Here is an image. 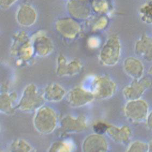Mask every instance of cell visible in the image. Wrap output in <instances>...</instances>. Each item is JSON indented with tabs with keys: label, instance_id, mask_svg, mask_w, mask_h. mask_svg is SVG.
Here are the masks:
<instances>
[{
	"label": "cell",
	"instance_id": "cell-26",
	"mask_svg": "<svg viewBox=\"0 0 152 152\" xmlns=\"http://www.w3.org/2000/svg\"><path fill=\"white\" fill-rule=\"evenodd\" d=\"M107 21L108 20L106 17H102L95 24L94 29L95 30H99L104 28L107 25Z\"/></svg>",
	"mask_w": 152,
	"mask_h": 152
},
{
	"label": "cell",
	"instance_id": "cell-3",
	"mask_svg": "<svg viewBox=\"0 0 152 152\" xmlns=\"http://www.w3.org/2000/svg\"><path fill=\"white\" fill-rule=\"evenodd\" d=\"M121 44L118 38L113 36L108 38L99 53V60L107 66L116 65L120 59Z\"/></svg>",
	"mask_w": 152,
	"mask_h": 152
},
{
	"label": "cell",
	"instance_id": "cell-21",
	"mask_svg": "<svg viewBox=\"0 0 152 152\" xmlns=\"http://www.w3.org/2000/svg\"><path fill=\"white\" fill-rule=\"evenodd\" d=\"M81 3H76L75 1L72 2L69 4V11L71 14L79 18H86L89 15V11L86 6L80 4Z\"/></svg>",
	"mask_w": 152,
	"mask_h": 152
},
{
	"label": "cell",
	"instance_id": "cell-18",
	"mask_svg": "<svg viewBox=\"0 0 152 152\" xmlns=\"http://www.w3.org/2000/svg\"><path fill=\"white\" fill-rule=\"evenodd\" d=\"M42 94L45 101L51 102L60 101L67 95L65 89L56 83H52L48 85Z\"/></svg>",
	"mask_w": 152,
	"mask_h": 152
},
{
	"label": "cell",
	"instance_id": "cell-30",
	"mask_svg": "<svg viewBox=\"0 0 152 152\" xmlns=\"http://www.w3.org/2000/svg\"><path fill=\"white\" fill-rule=\"evenodd\" d=\"M146 120L147 126L150 130L152 131V111L148 113Z\"/></svg>",
	"mask_w": 152,
	"mask_h": 152
},
{
	"label": "cell",
	"instance_id": "cell-5",
	"mask_svg": "<svg viewBox=\"0 0 152 152\" xmlns=\"http://www.w3.org/2000/svg\"><path fill=\"white\" fill-rule=\"evenodd\" d=\"M93 90L95 97L100 99H109L115 93V83L107 76L95 77L93 83Z\"/></svg>",
	"mask_w": 152,
	"mask_h": 152
},
{
	"label": "cell",
	"instance_id": "cell-8",
	"mask_svg": "<svg viewBox=\"0 0 152 152\" xmlns=\"http://www.w3.org/2000/svg\"><path fill=\"white\" fill-rule=\"evenodd\" d=\"M87 126L86 117L83 115L65 116L60 122V129L65 133H75L84 131Z\"/></svg>",
	"mask_w": 152,
	"mask_h": 152
},
{
	"label": "cell",
	"instance_id": "cell-16",
	"mask_svg": "<svg viewBox=\"0 0 152 152\" xmlns=\"http://www.w3.org/2000/svg\"><path fill=\"white\" fill-rule=\"evenodd\" d=\"M123 68L126 73L134 80L141 79L143 75V64L139 60L134 57H129L125 60Z\"/></svg>",
	"mask_w": 152,
	"mask_h": 152
},
{
	"label": "cell",
	"instance_id": "cell-27",
	"mask_svg": "<svg viewBox=\"0 0 152 152\" xmlns=\"http://www.w3.org/2000/svg\"><path fill=\"white\" fill-rule=\"evenodd\" d=\"M108 127L107 125L100 123L96 124L94 126V130L96 133L102 134V133L107 132Z\"/></svg>",
	"mask_w": 152,
	"mask_h": 152
},
{
	"label": "cell",
	"instance_id": "cell-12",
	"mask_svg": "<svg viewBox=\"0 0 152 152\" xmlns=\"http://www.w3.org/2000/svg\"><path fill=\"white\" fill-rule=\"evenodd\" d=\"M32 42L34 53L38 56H48L53 50V45L51 39L43 34H38L34 36Z\"/></svg>",
	"mask_w": 152,
	"mask_h": 152
},
{
	"label": "cell",
	"instance_id": "cell-23",
	"mask_svg": "<svg viewBox=\"0 0 152 152\" xmlns=\"http://www.w3.org/2000/svg\"><path fill=\"white\" fill-rule=\"evenodd\" d=\"M141 20L147 24H152V0L144 4L140 9Z\"/></svg>",
	"mask_w": 152,
	"mask_h": 152
},
{
	"label": "cell",
	"instance_id": "cell-1",
	"mask_svg": "<svg viewBox=\"0 0 152 152\" xmlns=\"http://www.w3.org/2000/svg\"><path fill=\"white\" fill-rule=\"evenodd\" d=\"M35 112L33 122L37 132L42 134H49L54 132L58 123V117L55 110L44 105Z\"/></svg>",
	"mask_w": 152,
	"mask_h": 152
},
{
	"label": "cell",
	"instance_id": "cell-4",
	"mask_svg": "<svg viewBox=\"0 0 152 152\" xmlns=\"http://www.w3.org/2000/svg\"><path fill=\"white\" fill-rule=\"evenodd\" d=\"M127 118L133 122H141L146 119L148 115V106L141 99L129 101L124 109Z\"/></svg>",
	"mask_w": 152,
	"mask_h": 152
},
{
	"label": "cell",
	"instance_id": "cell-15",
	"mask_svg": "<svg viewBox=\"0 0 152 152\" xmlns=\"http://www.w3.org/2000/svg\"><path fill=\"white\" fill-rule=\"evenodd\" d=\"M17 22L23 26H32L37 19V13L34 9L28 4L20 7L16 16Z\"/></svg>",
	"mask_w": 152,
	"mask_h": 152
},
{
	"label": "cell",
	"instance_id": "cell-29",
	"mask_svg": "<svg viewBox=\"0 0 152 152\" xmlns=\"http://www.w3.org/2000/svg\"><path fill=\"white\" fill-rule=\"evenodd\" d=\"M17 0H1V4L2 7L7 8L11 6Z\"/></svg>",
	"mask_w": 152,
	"mask_h": 152
},
{
	"label": "cell",
	"instance_id": "cell-7",
	"mask_svg": "<svg viewBox=\"0 0 152 152\" xmlns=\"http://www.w3.org/2000/svg\"><path fill=\"white\" fill-rule=\"evenodd\" d=\"M11 52L21 59L26 60L29 59L34 53L32 42L23 33L18 34L15 38L11 48Z\"/></svg>",
	"mask_w": 152,
	"mask_h": 152
},
{
	"label": "cell",
	"instance_id": "cell-25",
	"mask_svg": "<svg viewBox=\"0 0 152 152\" xmlns=\"http://www.w3.org/2000/svg\"><path fill=\"white\" fill-rule=\"evenodd\" d=\"M93 6L95 10L99 12H104L108 9L107 2L105 0L96 1L94 3Z\"/></svg>",
	"mask_w": 152,
	"mask_h": 152
},
{
	"label": "cell",
	"instance_id": "cell-32",
	"mask_svg": "<svg viewBox=\"0 0 152 152\" xmlns=\"http://www.w3.org/2000/svg\"><path fill=\"white\" fill-rule=\"evenodd\" d=\"M149 73L151 74H152V67L151 68H150V69H149Z\"/></svg>",
	"mask_w": 152,
	"mask_h": 152
},
{
	"label": "cell",
	"instance_id": "cell-24",
	"mask_svg": "<svg viewBox=\"0 0 152 152\" xmlns=\"http://www.w3.org/2000/svg\"><path fill=\"white\" fill-rule=\"evenodd\" d=\"M148 144L140 141H135L130 145L127 151L128 152H148Z\"/></svg>",
	"mask_w": 152,
	"mask_h": 152
},
{
	"label": "cell",
	"instance_id": "cell-19",
	"mask_svg": "<svg viewBox=\"0 0 152 152\" xmlns=\"http://www.w3.org/2000/svg\"><path fill=\"white\" fill-rule=\"evenodd\" d=\"M17 95L15 93H3L1 96V111L2 113L8 114L14 112V104L16 100Z\"/></svg>",
	"mask_w": 152,
	"mask_h": 152
},
{
	"label": "cell",
	"instance_id": "cell-20",
	"mask_svg": "<svg viewBox=\"0 0 152 152\" xmlns=\"http://www.w3.org/2000/svg\"><path fill=\"white\" fill-rule=\"evenodd\" d=\"M75 145L73 141L71 140H64L61 141H56L52 144L49 152H72L74 150Z\"/></svg>",
	"mask_w": 152,
	"mask_h": 152
},
{
	"label": "cell",
	"instance_id": "cell-9",
	"mask_svg": "<svg viewBox=\"0 0 152 152\" xmlns=\"http://www.w3.org/2000/svg\"><path fill=\"white\" fill-rule=\"evenodd\" d=\"M151 84V82L147 78L134 80V81L124 89V97L128 101L138 99L150 87Z\"/></svg>",
	"mask_w": 152,
	"mask_h": 152
},
{
	"label": "cell",
	"instance_id": "cell-11",
	"mask_svg": "<svg viewBox=\"0 0 152 152\" xmlns=\"http://www.w3.org/2000/svg\"><path fill=\"white\" fill-rule=\"evenodd\" d=\"M81 68V64L78 60L68 61L62 55H60L57 60L56 73L59 76H73L79 73Z\"/></svg>",
	"mask_w": 152,
	"mask_h": 152
},
{
	"label": "cell",
	"instance_id": "cell-2",
	"mask_svg": "<svg viewBox=\"0 0 152 152\" xmlns=\"http://www.w3.org/2000/svg\"><path fill=\"white\" fill-rule=\"evenodd\" d=\"M45 101L43 94L40 92L36 85L31 83L23 90L17 107L22 111L31 112L44 105Z\"/></svg>",
	"mask_w": 152,
	"mask_h": 152
},
{
	"label": "cell",
	"instance_id": "cell-6",
	"mask_svg": "<svg viewBox=\"0 0 152 152\" xmlns=\"http://www.w3.org/2000/svg\"><path fill=\"white\" fill-rule=\"evenodd\" d=\"M66 96L68 104L74 107L85 106L92 102L95 98L91 91L81 87H77L71 89Z\"/></svg>",
	"mask_w": 152,
	"mask_h": 152
},
{
	"label": "cell",
	"instance_id": "cell-22",
	"mask_svg": "<svg viewBox=\"0 0 152 152\" xmlns=\"http://www.w3.org/2000/svg\"><path fill=\"white\" fill-rule=\"evenodd\" d=\"M11 152H29L34 151V147L27 141L22 139H18L12 142L10 146Z\"/></svg>",
	"mask_w": 152,
	"mask_h": 152
},
{
	"label": "cell",
	"instance_id": "cell-28",
	"mask_svg": "<svg viewBox=\"0 0 152 152\" xmlns=\"http://www.w3.org/2000/svg\"><path fill=\"white\" fill-rule=\"evenodd\" d=\"M100 44L99 40L96 37L90 38L88 41V44L91 48H97Z\"/></svg>",
	"mask_w": 152,
	"mask_h": 152
},
{
	"label": "cell",
	"instance_id": "cell-14",
	"mask_svg": "<svg viewBox=\"0 0 152 152\" xmlns=\"http://www.w3.org/2000/svg\"><path fill=\"white\" fill-rule=\"evenodd\" d=\"M135 53L148 62L152 61V39L146 35L142 36L134 46Z\"/></svg>",
	"mask_w": 152,
	"mask_h": 152
},
{
	"label": "cell",
	"instance_id": "cell-31",
	"mask_svg": "<svg viewBox=\"0 0 152 152\" xmlns=\"http://www.w3.org/2000/svg\"><path fill=\"white\" fill-rule=\"evenodd\" d=\"M148 147H149V150L148 152H152V140L148 144Z\"/></svg>",
	"mask_w": 152,
	"mask_h": 152
},
{
	"label": "cell",
	"instance_id": "cell-10",
	"mask_svg": "<svg viewBox=\"0 0 152 152\" xmlns=\"http://www.w3.org/2000/svg\"><path fill=\"white\" fill-rule=\"evenodd\" d=\"M82 148L85 152H106L108 150V144L101 134L96 133L88 135L85 138Z\"/></svg>",
	"mask_w": 152,
	"mask_h": 152
},
{
	"label": "cell",
	"instance_id": "cell-17",
	"mask_svg": "<svg viewBox=\"0 0 152 152\" xmlns=\"http://www.w3.org/2000/svg\"><path fill=\"white\" fill-rule=\"evenodd\" d=\"M106 133L107 135L115 142L126 144L130 140L131 132L130 128L127 126L118 127H108Z\"/></svg>",
	"mask_w": 152,
	"mask_h": 152
},
{
	"label": "cell",
	"instance_id": "cell-13",
	"mask_svg": "<svg viewBox=\"0 0 152 152\" xmlns=\"http://www.w3.org/2000/svg\"><path fill=\"white\" fill-rule=\"evenodd\" d=\"M56 28L62 36L68 38H75L81 30L79 24L71 18L58 20L56 23Z\"/></svg>",
	"mask_w": 152,
	"mask_h": 152
}]
</instances>
